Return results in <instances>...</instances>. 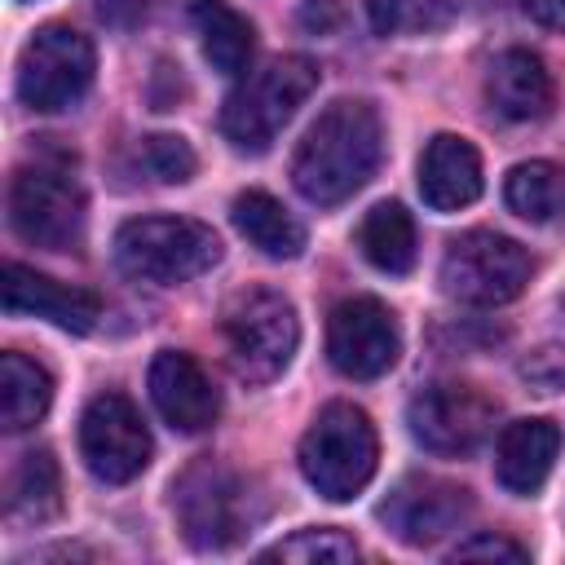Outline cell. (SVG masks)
<instances>
[{"mask_svg":"<svg viewBox=\"0 0 565 565\" xmlns=\"http://www.w3.org/2000/svg\"><path fill=\"white\" fill-rule=\"evenodd\" d=\"M0 300H4V313H31V318H44L71 335H88L102 318V300L84 287H71V282H57L49 274H35L18 260L4 265V282H0Z\"/></svg>","mask_w":565,"mask_h":565,"instance_id":"14","label":"cell"},{"mask_svg":"<svg viewBox=\"0 0 565 565\" xmlns=\"http://www.w3.org/2000/svg\"><path fill=\"white\" fill-rule=\"evenodd\" d=\"M375 35H424L455 22L459 0H362Z\"/></svg>","mask_w":565,"mask_h":565,"instance_id":"25","label":"cell"},{"mask_svg":"<svg viewBox=\"0 0 565 565\" xmlns=\"http://www.w3.org/2000/svg\"><path fill=\"white\" fill-rule=\"evenodd\" d=\"M556 455H561V428L552 419H539V415L512 419L494 441V477L512 494H534L543 490Z\"/></svg>","mask_w":565,"mask_h":565,"instance_id":"17","label":"cell"},{"mask_svg":"<svg viewBox=\"0 0 565 565\" xmlns=\"http://www.w3.org/2000/svg\"><path fill=\"white\" fill-rule=\"evenodd\" d=\"M137 163L146 168L150 181H163V185H181L194 177V150L185 137H172V132L146 137L137 150Z\"/></svg>","mask_w":565,"mask_h":565,"instance_id":"27","label":"cell"},{"mask_svg":"<svg viewBox=\"0 0 565 565\" xmlns=\"http://www.w3.org/2000/svg\"><path fill=\"white\" fill-rule=\"evenodd\" d=\"M419 194L433 212H459L481 194V154L468 137L437 132L419 154Z\"/></svg>","mask_w":565,"mask_h":565,"instance_id":"16","label":"cell"},{"mask_svg":"<svg viewBox=\"0 0 565 565\" xmlns=\"http://www.w3.org/2000/svg\"><path fill=\"white\" fill-rule=\"evenodd\" d=\"M150 428L124 393H97L79 415V455L106 486H124L150 463Z\"/></svg>","mask_w":565,"mask_h":565,"instance_id":"11","label":"cell"},{"mask_svg":"<svg viewBox=\"0 0 565 565\" xmlns=\"http://www.w3.org/2000/svg\"><path fill=\"white\" fill-rule=\"evenodd\" d=\"M221 335H225V353H230L234 375L247 384H269L287 371V362L300 344V322H296V309L282 291L252 287L225 305Z\"/></svg>","mask_w":565,"mask_h":565,"instance_id":"5","label":"cell"},{"mask_svg":"<svg viewBox=\"0 0 565 565\" xmlns=\"http://www.w3.org/2000/svg\"><path fill=\"white\" fill-rule=\"evenodd\" d=\"M49 402H53V375L26 353H4L0 358V424L9 433H22L44 419Z\"/></svg>","mask_w":565,"mask_h":565,"instance_id":"22","label":"cell"},{"mask_svg":"<svg viewBox=\"0 0 565 565\" xmlns=\"http://www.w3.org/2000/svg\"><path fill=\"white\" fill-rule=\"evenodd\" d=\"M318 88V66L300 53L274 57L243 75V84L221 106V132L234 150L260 154L274 146V137L287 128V119L300 110V102Z\"/></svg>","mask_w":565,"mask_h":565,"instance_id":"3","label":"cell"},{"mask_svg":"<svg viewBox=\"0 0 565 565\" xmlns=\"http://www.w3.org/2000/svg\"><path fill=\"white\" fill-rule=\"evenodd\" d=\"M296 459H300L305 481L322 499L344 503V499L362 494L366 481L375 477V463H380V437H375L371 415L353 402L322 406L318 419L309 424V433L300 437Z\"/></svg>","mask_w":565,"mask_h":565,"instance_id":"2","label":"cell"},{"mask_svg":"<svg viewBox=\"0 0 565 565\" xmlns=\"http://www.w3.org/2000/svg\"><path fill=\"white\" fill-rule=\"evenodd\" d=\"M380 154H384V128L375 106L344 97L331 102L300 137L291 159V181L309 203L335 207L375 177Z\"/></svg>","mask_w":565,"mask_h":565,"instance_id":"1","label":"cell"},{"mask_svg":"<svg viewBox=\"0 0 565 565\" xmlns=\"http://www.w3.org/2000/svg\"><path fill=\"white\" fill-rule=\"evenodd\" d=\"M190 18H194V31H199V44H203V57L212 62V71L221 75H243L247 62H252V22L230 9L225 0H194L190 4Z\"/></svg>","mask_w":565,"mask_h":565,"instance_id":"20","label":"cell"},{"mask_svg":"<svg viewBox=\"0 0 565 565\" xmlns=\"http://www.w3.org/2000/svg\"><path fill=\"white\" fill-rule=\"evenodd\" d=\"M4 508L13 521H49L57 508H62V472H57V459L49 450H26L9 477V494H4Z\"/></svg>","mask_w":565,"mask_h":565,"instance_id":"24","label":"cell"},{"mask_svg":"<svg viewBox=\"0 0 565 565\" xmlns=\"http://www.w3.org/2000/svg\"><path fill=\"white\" fill-rule=\"evenodd\" d=\"M84 190L71 177V168L35 159L13 172L9 185V225L22 243L44 252H71L84 234Z\"/></svg>","mask_w":565,"mask_h":565,"instance_id":"7","label":"cell"},{"mask_svg":"<svg viewBox=\"0 0 565 565\" xmlns=\"http://www.w3.org/2000/svg\"><path fill=\"white\" fill-rule=\"evenodd\" d=\"M486 97L490 106L503 115V119H516V124H530V119H543L552 110V75L543 66L539 53L530 49H503L490 71H486Z\"/></svg>","mask_w":565,"mask_h":565,"instance_id":"18","label":"cell"},{"mask_svg":"<svg viewBox=\"0 0 565 565\" xmlns=\"http://www.w3.org/2000/svg\"><path fill=\"white\" fill-rule=\"evenodd\" d=\"M472 512V494L446 477H406L393 486V494L380 503V521L393 539L406 547H433L437 539L455 534Z\"/></svg>","mask_w":565,"mask_h":565,"instance_id":"13","label":"cell"},{"mask_svg":"<svg viewBox=\"0 0 565 565\" xmlns=\"http://www.w3.org/2000/svg\"><path fill=\"white\" fill-rule=\"evenodd\" d=\"M172 512L199 552H225L256 525L247 481L216 459H199L172 481Z\"/></svg>","mask_w":565,"mask_h":565,"instance_id":"6","label":"cell"},{"mask_svg":"<svg viewBox=\"0 0 565 565\" xmlns=\"http://www.w3.org/2000/svg\"><path fill=\"white\" fill-rule=\"evenodd\" d=\"M327 358L349 380H380L402 358V331L375 296H349L327 318Z\"/></svg>","mask_w":565,"mask_h":565,"instance_id":"12","label":"cell"},{"mask_svg":"<svg viewBox=\"0 0 565 565\" xmlns=\"http://www.w3.org/2000/svg\"><path fill=\"white\" fill-rule=\"evenodd\" d=\"M534 274L530 252L494 230H468L459 238H450L446 256H441V291L459 305H477V309H494L508 305L525 291Z\"/></svg>","mask_w":565,"mask_h":565,"instance_id":"8","label":"cell"},{"mask_svg":"<svg viewBox=\"0 0 565 565\" xmlns=\"http://www.w3.org/2000/svg\"><path fill=\"white\" fill-rule=\"evenodd\" d=\"M93 71H97V53L88 35H79L75 26L49 22L26 40L18 57V97L40 115H57L88 93Z\"/></svg>","mask_w":565,"mask_h":565,"instance_id":"9","label":"cell"},{"mask_svg":"<svg viewBox=\"0 0 565 565\" xmlns=\"http://www.w3.org/2000/svg\"><path fill=\"white\" fill-rule=\"evenodd\" d=\"M97 13L110 26H132L146 13V0H97Z\"/></svg>","mask_w":565,"mask_h":565,"instance_id":"30","label":"cell"},{"mask_svg":"<svg viewBox=\"0 0 565 565\" xmlns=\"http://www.w3.org/2000/svg\"><path fill=\"white\" fill-rule=\"evenodd\" d=\"M521 13H530L539 26H552V31H565V0H516Z\"/></svg>","mask_w":565,"mask_h":565,"instance_id":"31","label":"cell"},{"mask_svg":"<svg viewBox=\"0 0 565 565\" xmlns=\"http://www.w3.org/2000/svg\"><path fill=\"white\" fill-rule=\"evenodd\" d=\"M358 247L380 274H411L415 265V221L402 203H375L358 225Z\"/></svg>","mask_w":565,"mask_h":565,"instance_id":"21","label":"cell"},{"mask_svg":"<svg viewBox=\"0 0 565 565\" xmlns=\"http://www.w3.org/2000/svg\"><path fill=\"white\" fill-rule=\"evenodd\" d=\"M344 13H349L344 0H305L300 4V26L313 31V35H331V31H340Z\"/></svg>","mask_w":565,"mask_h":565,"instance_id":"29","label":"cell"},{"mask_svg":"<svg viewBox=\"0 0 565 565\" xmlns=\"http://www.w3.org/2000/svg\"><path fill=\"white\" fill-rule=\"evenodd\" d=\"M265 561H327V565H344V561H358V543L344 534V530H296L291 539L274 543L260 552Z\"/></svg>","mask_w":565,"mask_h":565,"instance_id":"26","label":"cell"},{"mask_svg":"<svg viewBox=\"0 0 565 565\" xmlns=\"http://www.w3.org/2000/svg\"><path fill=\"white\" fill-rule=\"evenodd\" d=\"M406 424H411V437L424 450L455 459V455H472L490 437L494 402L472 384L441 380V384H428V388H419L411 397Z\"/></svg>","mask_w":565,"mask_h":565,"instance_id":"10","label":"cell"},{"mask_svg":"<svg viewBox=\"0 0 565 565\" xmlns=\"http://www.w3.org/2000/svg\"><path fill=\"white\" fill-rule=\"evenodd\" d=\"M150 402L177 433H203V428H212V419L221 411V397H216L212 380L181 349L154 353V362H150Z\"/></svg>","mask_w":565,"mask_h":565,"instance_id":"15","label":"cell"},{"mask_svg":"<svg viewBox=\"0 0 565 565\" xmlns=\"http://www.w3.org/2000/svg\"><path fill=\"white\" fill-rule=\"evenodd\" d=\"M115 260L128 278L177 287L221 260V238L194 216H132L115 234Z\"/></svg>","mask_w":565,"mask_h":565,"instance_id":"4","label":"cell"},{"mask_svg":"<svg viewBox=\"0 0 565 565\" xmlns=\"http://www.w3.org/2000/svg\"><path fill=\"white\" fill-rule=\"evenodd\" d=\"M230 221H234V230H238L260 256H269V260H296V256L305 252V230H300V221H296L274 194H265V190H243V194H234Z\"/></svg>","mask_w":565,"mask_h":565,"instance_id":"19","label":"cell"},{"mask_svg":"<svg viewBox=\"0 0 565 565\" xmlns=\"http://www.w3.org/2000/svg\"><path fill=\"white\" fill-rule=\"evenodd\" d=\"M530 561V552L508 534H472L459 547H450V561Z\"/></svg>","mask_w":565,"mask_h":565,"instance_id":"28","label":"cell"},{"mask_svg":"<svg viewBox=\"0 0 565 565\" xmlns=\"http://www.w3.org/2000/svg\"><path fill=\"white\" fill-rule=\"evenodd\" d=\"M503 199L508 207L530 221V225H552L565 221V168L552 159H530L516 163L503 181Z\"/></svg>","mask_w":565,"mask_h":565,"instance_id":"23","label":"cell"}]
</instances>
